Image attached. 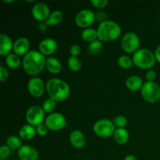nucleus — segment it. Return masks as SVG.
I'll return each mask as SVG.
<instances>
[{"label":"nucleus","mask_w":160,"mask_h":160,"mask_svg":"<svg viewBox=\"0 0 160 160\" xmlns=\"http://www.w3.org/2000/svg\"><path fill=\"white\" fill-rule=\"evenodd\" d=\"M156 78V73L152 70H150L146 73V79L148 82H154Z\"/></svg>","instance_id":"c9c22d12"},{"label":"nucleus","mask_w":160,"mask_h":160,"mask_svg":"<svg viewBox=\"0 0 160 160\" xmlns=\"http://www.w3.org/2000/svg\"><path fill=\"white\" fill-rule=\"evenodd\" d=\"M19 158L21 160H37L38 152L35 148L30 145H23L18 150Z\"/></svg>","instance_id":"ddd939ff"},{"label":"nucleus","mask_w":160,"mask_h":160,"mask_svg":"<svg viewBox=\"0 0 160 160\" xmlns=\"http://www.w3.org/2000/svg\"><path fill=\"white\" fill-rule=\"evenodd\" d=\"M45 124L51 131H59L67 125L65 117L59 112L50 113L45 119Z\"/></svg>","instance_id":"1a4fd4ad"},{"label":"nucleus","mask_w":160,"mask_h":160,"mask_svg":"<svg viewBox=\"0 0 160 160\" xmlns=\"http://www.w3.org/2000/svg\"><path fill=\"white\" fill-rule=\"evenodd\" d=\"M3 2L6 3H12V2H14L15 0H9V1H7V0H3Z\"/></svg>","instance_id":"ea45409f"},{"label":"nucleus","mask_w":160,"mask_h":160,"mask_svg":"<svg viewBox=\"0 0 160 160\" xmlns=\"http://www.w3.org/2000/svg\"><path fill=\"white\" fill-rule=\"evenodd\" d=\"M118 65L123 69H129L132 67L133 60L128 56H121L118 59Z\"/></svg>","instance_id":"cd10ccee"},{"label":"nucleus","mask_w":160,"mask_h":160,"mask_svg":"<svg viewBox=\"0 0 160 160\" xmlns=\"http://www.w3.org/2000/svg\"><path fill=\"white\" fill-rule=\"evenodd\" d=\"M113 138L119 145H124L128 142L129 134L124 128H117L113 134Z\"/></svg>","instance_id":"a211bd4d"},{"label":"nucleus","mask_w":160,"mask_h":160,"mask_svg":"<svg viewBox=\"0 0 160 160\" xmlns=\"http://www.w3.org/2000/svg\"><path fill=\"white\" fill-rule=\"evenodd\" d=\"M142 95L148 102H156L160 99V88L155 82H145L142 88Z\"/></svg>","instance_id":"39448f33"},{"label":"nucleus","mask_w":160,"mask_h":160,"mask_svg":"<svg viewBox=\"0 0 160 160\" xmlns=\"http://www.w3.org/2000/svg\"><path fill=\"white\" fill-rule=\"evenodd\" d=\"M46 26L47 25L45 24V23H43L42 22H41V23H39L38 28L41 30V31H42V32H45V31H46Z\"/></svg>","instance_id":"4c0bfd02"},{"label":"nucleus","mask_w":160,"mask_h":160,"mask_svg":"<svg viewBox=\"0 0 160 160\" xmlns=\"http://www.w3.org/2000/svg\"><path fill=\"white\" fill-rule=\"evenodd\" d=\"M155 56H156V60L159 61L160 62V45L157 48H156V52H155Z\"/></svg>","instance_id":"e433bc0d"},{"label":"nucleus","mask_w":160,"mask_h":160,"mask_svg":"<svg viewBox=\"0 0 160 160\" xmlns=\"http://www.w3.org/2000/svg\"><path fill=\"white\" fill-rule=\"evenodd\" d=\"M126 86L129 90L135 92L142 88L143 86V82L141 78L138 76H131L128 78L126 81Z\"/></svg>","instance_id":"412c9836"},{"label":"nucleus","mask_w":160,"mask_h":160,"mask_svg":"<svg viewBox=\"0 0 160 160\" xmlns=\"http://www.w3.org/2000/svg\"><path fill=\"white\" fill-rule=\"evenodd\" d=\"M55 108H56V101L51 98H47L43 102V105H42L43 110L45 111V112H48V113L52 112L54 111Z\"/></svg>","instance_id":"c85d7f7f"},{"label":"nucleus","mask_w":160,"mask_h":160,"mask_svg":"<svg viewBox=\"0 0 160 160\" xmlns=\"http://www.w3.org/2000/svg\"><path fill=\"white\" fill-rule=\"evenodd\" d=\"M45 118V111L42 107L38 106H33L28 109L26 112V119L29 125L38 127L42 124Z\"/></svg>","instance_id":"6e6552de"},{"label":"nucleus","mask_w":160,"mask_h":160,"mask_svg":"<svg viewBox=\"0 0 160 160\" xmlns=\"http://www.w3.org/2000/svg\"><path fill=\"white\" fill-rule=\"evenodd\" d=\"M81 38L86 42H92L96 41L98 38V33L97 31L92 28H86L81 33Z\"/></svg>","instance_id":"5701e85b"},{"label":"nucleus","mask_w":160,"mask_h":160,"mask_svg":"<svg viewBox=\"0 0 160 160\" xmlns=\"http://www.w3.org/2000/svg\"><path fill=\"white\" fill-rule=\"evenodd\" d=\"M57 49V43L52 38H46L42 40L39 44V50L43 55H51Z\"/></svg>","instance_id":"2eb2a0df"},{"label":"nucleus","mask_w":160,"mask_h":160,"mask_svg":"<svg viewBox=\"0 0 160 160\" xmlns=\"http://www.w3.org/2000/svg\"><path fill=\"white\" fill-rule=\"evenodd\" d=\"M46 68L50 73H59L62 70L61 62L56 58L49 57L46 59Z\"/></svg>","instance_id":"6ab92c4d"},{"label":"nucleus","mask_w":160,"mask_h":160,"mask_svg":"<svg viewBox=\"0 0 160 160\" xmlns=\"http://www.w3.org/2000/svg\"><path fill=\"white\" fill-rule=\"evenodd\" d=\"M133 62L141 69H150L155 65L156 56L150 50L146 48L138 49L133 56Z\"/></svg>","instance_id":"20e7f679"},{"label":"nucleus","mask_w":160,"mask_h":160,"mask_svg":"<svg viewBox=\"0 0 160 160\" xmlns=\"http://www.w3.org/2000/svg\"><path fill=\"white\" fill-rule=\"evenodd\" d=\"M94 132L100 138H109L115 132V125L113 122L106 119L99 120L94 124Z\"/></svg>","instance_id":"423d86ee"},{"label":"nucleus","mask_w":160,"mask_h":160,"mask_svg":"<svg viewBox=\"0 0 160 160\" xmlns=\"http://www.w3.org/2000/svg\"><path fill=\"white\" fill-rule=\"evenodd\" d=\"M32 15L36 20L43 22L48 20L50 16V10L48 6L46 4L42 2L37 3L32 8Z\"/></svg>","instance_id":"9b49d317"},{"label":"nucleus","mask_w":160,"mask_h":160,"mask_svg":"<svg viewBox=\"0 0 160 160\" xmlns=\"http://www.w3.org/2000/svg\"><path fill=\"white\" fill-rule=\"evenodd\" d=\"M13 48L12 40L6 34H0V54L1 56L9 55V52Z\"/></svg>","instance_id":"f3484780"},{"label":"nucleus","mask_w":160,"mask_h":160,"mask_svg":"<svg viewBox=\"0 0 160 160\" xmlns=\"http://www.w3.org/2000/svg\"><path fill=\"white\" fill-rule=\"evenodd\" d=\"M46 59L42 53L37 51H30L23 59V68L30 75H37L46 66Z\"/></svg>","instance_id":"f257e3e1"},{"label":"nucleus","mask_w":160,"mask_h":160,"mask_svg":"<svg viewBox=\"0 0 160 160\" xmlns=\"http://www.w3.org/2000/svg\"><path fill=\"white\" fill-rule=\"evenodd\" d=\"M95 16L90 9H82L75 17V23L79 28H86L94 23Z\"/></svg>","instance_id":"9d476101"},{"label":"nucleus","mask_w":160,"mask_h":160,"mask_svg":"<svg viewBox=\"0 0 160 160\" xmlns=\"http://www.w3.org/2000/svg\"><path fill=\"white\" fill-rule=\"evenodd\" d=\"M9 77V73L8 70L5 68L4 67L1 66L0 67V80L1 81H5Z\"/></svg>","instance_id":"f704fd0d"},{"label":"nucleus","mask_w":160,"mask_h":160,"mask_svg":"<svg viewBox=\"0 0 160 160\" xmlns=\"http://www.w3.org/2000/svg\"><path fill=\"white\" fill-rule=\"evenodd\" d=\"M28 88L29 93L35 98L42 96L44 93V91H45L43 81L39 78H31L28 82Z\"/></svg>","instance_id":"f8f14e48"},{"label":"nucleus","mask_w":160,"mask_h":160,"mask_svg":"<svg viewBox=\"0 0 160 160\" xmlns=\"http://www.w3.org/2000/svg\"><path fill=\"white\" fill-rule=\"evenodd\" d=\"M97 33L101 42H111L118 38L121 34V28L115 22L105 20L98 25Z\"/></svg>","instance_id":"7ed1b4c3"},{"label":"nucleus","mask_w":160,"mask_h":160,"mask_svg":"<svg viewBox=\"0 0 160 160\" xmlns=\"http://www.w3.org/2000/svg\"><path fill=\"white\" fill-rule=\"evenodd\" d=\"M35 134L36 129H34V127L31 125H24L20 128V131H19L20 137L26 141L31 140L35 136Z\"/></svg>","instance_id":"aec40b11"},{"label":"nucleus","mask_w":160,"mask_h":160,"mask_svg":"<svg viewBox=\"0 0 160 160\" xmlns=\"http://www.w3.org/2000/svg\"><path fill=\"white\" fill-rule=\"evenodd\" d=\"M123 160H138V159H136L135 156H132V155H129V156H126V157H125V159Z\"/></svg>","instance_id":"58836bf2"},{"label":"nucleus","mask_w":160,"mask_h":160,"mask_svg":"<svg viewBox=\"0 0 160 160\" xmlns=\"http://www.w3.org/2000/svg\"><path fill=\"white\" fill-rule=\"evenodd\" d=\"M68 67L72 71H79L81 68V62L78 57L71 56L68 59Z\"/></svg>","instance_id":"a878e982"},{"label":"nucleus","mask_w":160,"mask_h":160,"mask_svg":"<svg viewBox=\"0 0 160 160\" xmlns=\"http://www.w3.org/2000/svg\"><path fill=\"white\" fill-rule=\"evenodd\" d=\"M91 3L95 7L98 8V9H102V8H105L107 6L108 1L107 0H92Z\"/></svg>","instance_id":"7c9ffc66"},{"label":"nucleus","mask_w":160,"mask_h":160,"mask_svg":"<svg viewBox=\"0 0 160 160\" xmlns=\"http://www.w3.org/2000/svg\"><path fill=\"white\" fill-rule=\"evenodd\" d=\"M113 123L118 128H123L128 124V120L123 116H117L113 119Z\"/></svg>","instance_id":"c756f323"},{"label":"nucleus","mask_w":160,"mask_h":160,"mask_svg":"<svg viewBox=\"0 0 160 160\" xmlns=\"http://www.w3.org/2000/svg\"><path fill=\"white\" fill-rule=\"evenodd\" d=\"M140 45L139 38L135 33L128 32L123 35L121 40V47L128 53L136 52Z\"/></svg>","instance_id":"0eeeda50"},{"label":"nucleus","mask_w":160,"mask_h":160,"mask_svg":"<svg viewBox=\"0 0 160 160\" xmlns=\"http://www.w3.org/2000/svg\"><path fill=\"white\" fill-rule=\"evenodd\" d=\"M10 148L8 146L6 145H2V146L0 148V159H5L9 156V153H10Z\"/></svg>","instance_id":"2f4dec72"},{"label":"nucleus","mask_w":160,"mask_h":160,"mask_svg":"<svg viewBox=\"0 0 160 160\" xmlns=\"http://www.w3.org/2000/svg\"><path fill=\"white\" fill-rule=\"evenodd\" d=\"M6 62L9 68L15 70V69H17L20 67V59L17 55L10 53V54L6 56Z\"/></svg>","instance_id":"b1692460"},{"label":"nucleus","mask_w":160,"mask_h":160,"mask_svg":"<svg viewBox=\"0 0 160 160\" xmlns=\"http://www.w3.org/2000/svg\"><path fill=\"white\" fill-rule=\"evenodd\" d=\"M103 48L102 43L100 40H96L88 45V52L92 55H97L102 51Z\"/></svg>","instance_id":"bb28decb"},{"label":"nucleus","mask_w":160,"mask_h":160,"mask_svg":"<svg viewBox=\"0 0 160 160\" xmlns=\"http://www.w3.org/2000/svg\"><path fill=\"white\" fill-rule=\"evenodd\" d=\"M63 19V14L61 11L56 10L54 12H51L49 17L45 22V24L47 26H55L60 23Z\"/></svg>","instance_id":"4be33fe9"},{"label":"nucleus","mask_w":160,"mask_h":160,"mask_svg":"<svg viewBox=\"0 0 160 160\" xmlns=\"http://www.w3.org/2000/svg\"><path fill=\"white\" fill-rule=\"evenodd\" d=\"M6 145L11 149H17V148H21L22 142L20 139L17 136H10L8 138L6 141Z\"/></svg>","instance_id":"393cba45"},{"label":"nucleus","mask_w":160,"mask_h":160,"mask_svg":"<svg viewBox=\"0 0 160 160\" xmlns=\"http://www.w3.org/2000/svg\"><path fill=\"white\" fill-rule=\"evenodd\" d=\"M30 48V42L26 38H20L17 39L16 42L13 43V49L14 53L17 56H23L27 54Z\"/></svg>","instance_id":"4468645a"},{"label":"nucleus","mask_w":160,"mask_h":160,"mask_svg":"<svg viewBox=\"0 0 160 160\" xmlns=\"http://www.w3.org/2000/svg\"><path fill=\"white\" fill-rule=\"evenodd\" d=\"M36 132L38 133V134L40 136H45L48 133V128L46 127V125L44 124H40L36 128Z\"/></svg>","instance_id":"473e14b6"},{"label":"nucleus","mask_w":160,"mask_h":160,"mask_svg":"<svg viewBox=\"0 0 160 160\" xmlns=\"http://www.w3.org/2000/svg\"><path fill=\"white\" fill-rule=\"evenodd\" d=\"M70 144L76 148H81L86 143L85 136L79 130H74L70 134Z\"/></svg>","instance_id":"dca6fc26"},{"label":"nucleus","mask_w":160,"mask_h":160,"mask_svg":"<svg viewBox=\"0 0 160 160\" xmlns=\"http://www.w3.org/2000/svg\"><path fill=\"white\" fill-rule=\"evenodd\" d=\"M46 90L51 98L56 102H62L70 95V86L65 81L52 78L47 81Z\"/></svg>","instance_id":"f03ea898"},{"label":"nucleus","mask_w":160,"mask_h":160,"mask_svg":"<svg viewBox=\"0 0 160 160\" xmlns=\"http://www.w3.org/2000/svg\"><path fill=\"white\" fill-rule=\"evenodd\" d=\"M81 47H80L78 45H73L71 47H70V52L72 56H75V57H77L78 55L81 54Z\"/></svg>","instance_id":"72a5a7b5"}]
</instances>
